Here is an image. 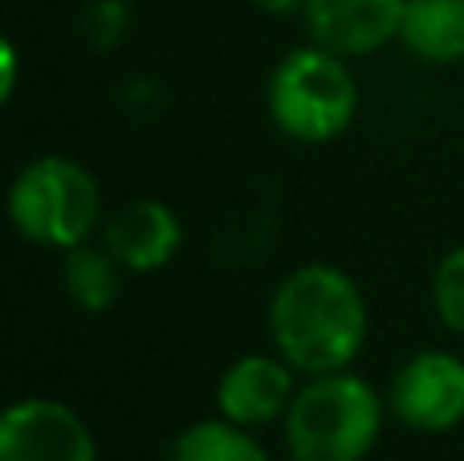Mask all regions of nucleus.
Returning a JSON list of instances; mask_svg holds the SVG:
<instances>
[{"label": "nucleus", "instance_id": "f257e3e1", "mask_svg": "<svg viewBox=\"0 0 464 461\" xmlns=\"http://www.w3.org/2000/svg\"><path fill=\"white\" fill-rule=\"evenodd\" d=\"M269 335L297 376L346 372L367 343V299L346 270L305 261L273 290Z\"/></svg>", "mask_w": 464, "mask_h": 461}, {"label": "nucleus", "instance_id": "f03ea898", "mask_svg": "<svg viewBox=\"0 0 464 461\" xmlns=\"http://www.w3.org/2000/svg\"><path fill=\"white\" fill-rule=\"evenodd\" d=\"M383 417L387 397L346 368L297 384L281 425L294 461H367L383 433Z\"/></svg>", "mask_w": 464, "mask_h": 461}, {"label": "nucleus", "instance_id": "7ed1b4c3", "mask_svg": "<svg viewBox=\"0 0 464 461\" xmlns=\"http://www.w3.org/2000/svg\"><path fill=\"white\" fill-rule=\"evenodd\" d=\"M273 127L294 143H330L359 114V78L322 45L289 49L269 74Z\"/></svg>", "mask_w": 464, "mask_h": 461}, {"label": "nucleus", "instance_id": "20e7f679", "mask_svg": "<svg viewBox=\"0 0 464 461\" xmlns=\"http://www.w3.org/2000/svg\"><path fill=\"white\" fill-rule=\"evenodd\" d=\"M8 217L24 241L65 253L94 237L102 221V188L86 163L70 155H37L8 188Z\"/></svg>", "mask_w": 464, "mask_h": 461}, {"label": "nucleus", "instance_id": "39448f33", "mask_svg": "<svg viewBox=\"0 0 464 461\" xmlns=\"http://www.w3.org/2000/svg\"><path fill=\"white\" fill-rule=\"evenodd\" d=\"M387 413L411 433H449L464 425V359L444 348L408 356L392 376Z\"/></svg>", "mask_w": 464, "mask_h": 461}, {"label": "nucleus", "instance_id": "423d86ee", "mask_svg": "<svg viewBox=\"0 0 464 461\" xmlns=\"http://www.w3.org/2000/svg\"><path fill=\"white\" fill-rule=\"evenodd\" d=\"M0 461H98V446L65 400L24 397L0 417Z\"/></svg>", "mask_w": 464, "mask_h": 461}, {"label": "nucleus", "instance_id": "0eeeda50", "mask_svg": "<svg viewBox=\"0 0 464 461\" xmlns=\"http://www.w3.org/2000/svg\"><path fill=\"white\" fill-rule=\"evenodd\" d=\"M408 0H305L302 25L314 45L338 57H367L400 41Z\"/></svg>", "mask_w": 464, "mask_h": 461}, {"label": "nucleus", "instance_id": "6e6552de", "mask_svg": "<svg viewBox=\"0 0 464 461\" xmlns=\"http://www.w3.org/2000/svg\"><path fill=\"white\" fill-rule=\"evenodd\" d=\"M297 397V372L273 351H248L232 359L217 380V413L240 429H261V425L285 421L289 405Z\"/></svg>", "mask_w": 464, "mask_h": 461}, {"label": "nucleus", "instance_id": "1a4fd4ad", "mask_svg": "<svg viewBox=\"0 0 464 461\" xmlns=\"http://www.w3.org/2000/svg\"><path fill=\"white\" fill-rule=\"evenodd\" d=\"M102 245L119 258L127 274H155V270L176 261L179 245H184V225H179L171 204L155 201V196H139L106 217Z\"/></svg>", "mask_w": 464, "mask_h": 461}, {"label": "nucleus", "instance_id": "9d476101", "mask_svg": "<svg viewBox=\"0 0 464 461\" xmlns=\"http://www.w3.org/2000/svg\"><path fill=\"white\" fill-rule=\"evenodd\" d=\"M400 41L432 65L464 62V0H408Z\"/></svg>", "mask_w": 464, "mask_h": 461}, {"label": "nucleus", "instance_id": "9b49d317", "mask_svg": "<svg viewBox=\"0 0 464 461\" xmlns=\"http://www.w3.org/2000/svg\"><path fill=\"white\" fill-rule=\"evenodd\" d=\"M122 274H127V270L119 266V258H114L106 245L86 241V245L65 250L62 286H65L73 307L86 310V315H102V310H111L114 302H119Z\"/></svg>", "mask_w": 464, "mask_h": 461}, {"label": "nucleus", "instance_id": "f8f14e48", "mask_svg": "<svg viewBox=\"0 0 464 461\" xmlns=\"http://www.w3.org/2000/svg\"><path fill=\"white\" fill-rule=\"evenodd\" d=\"M168 461H269L265 446L253 437V429L225 421H196L176 433L168 449Z\"/></svg>", "mask_w": 464, "mask_h": 461}, {"label": "nucleus", "instance_id": "ddd939ff", "mask_svg": "<svg viewBox=\"0 0 464 461\" xmlns=\"http://www.w3.org/2000/svg\"><path fill=\"white\" fill-rule=\"evenodd\" d=\"M432 302H436V315L449 331L464 335V241L452 245L440 261H436V274H432Z\"/></svg>", "mask_w": 464, "mask_h": 461}, {"label": "nucleus", "instance_id": "4468645a", "mask_svg": "<svg viewBox=\"0 0 464 461\" xmlns=\"http://www.w3.org/2000/svg\"><path fill=\"white\" fill-rule=\"evenodd\" d=\"M127 21H130L127 0H90L86 5V37L94 45H119Z\"/></svg>", "mask_w": 464, "mask_h": 461}, {"label": "nucleus", "instance_id": "2eb2a0df", "mask_svg": "<svg viewBox=\"0 0 464 461\" xmlns=\"http://www.w3.org/2000/svg\"><path fill=\"white\" fill-rule=\"evenodd\" d=\"M16 74H21L16 45H13V41H5V45H0V98H5V103L16 94Z\"/></svg>", "mask_w": 464, "mask_h": 461}, {"label": "nucleus", "instance_id": "dca6fc26", "mask_svg": "<svg viewBox=\"0 0 464 461\" xmlns=\"http://www.w3.org/2000/svg\"><path fill=\"white\" fill-rule=\"evenodd\" d=\"M248 5L269 13V16H289V13H302L305 0H248Z\"/></svg>", "mask_w": 464, "mask_h": 461}]
</instances>
